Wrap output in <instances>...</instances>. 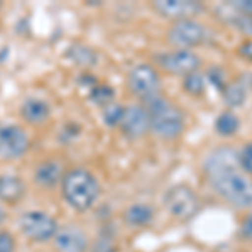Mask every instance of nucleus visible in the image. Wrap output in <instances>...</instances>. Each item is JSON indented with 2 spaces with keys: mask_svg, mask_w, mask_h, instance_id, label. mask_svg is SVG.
<instances>
[{
  "mask_svg": "<svg viewBox=\"0 0 252 252\" xmlns=\"http://www.w3.org/2000/svg\"><path fill=\"white\" fill-rule=\"evenodd\" d=\"M61 192L64 202L72 210L83 214L97 204L101 195V185L89 170L76 166L64 173L61 182Z\"/></svg>",
  "mask_w": 252,
  "mask_h": 252,
  "instance_id": "1",
  "label": "nucleus"
},
{
  "mask_svg": "<svg viewBox=\"0 0 252 252\" xmlns=\"http://www.w3.org/2000/svg\"><path fill=\"white\" fill-rule=\"evenodd\" d=\"M143 108L150 116V131L161 140H177L185 129V115L160 93L143 99Z\"/></svg>",
  "mask_w": 252,
  "mask_h": 252,
  "instance_id": "2",
  "label": "nucleus"
},
{
  "mask_svg": "<svg viewBox=\"0 0 252 252\" xmlns=\"http://www.w3.org/2000/svg\"><path fill=\"white\" fill-rule=\"evenodd\" d=\"M214 192L235 209L252 207V178L241 168H227L207 175Z\"/></svg>",
  "mask_w": 252,
  "mask_h": 252,
  "instance_id": "3",
  "label": "nucleus"
},
{
  "mask_svg": "<svg viewBox=\"0 0 252 252\" xmlns=\"http://www.w3.org/2000/svg\"><path fill=\"white\" fill-rule=\"evenodd\" d=\"M163 204L172 217L178 220H190L200 210V200L192 187L185 184L173 185L166 190Z\"/></svg>",
  "mask_w": 252,
  "mask_h": 252,
  "instance_id": "4",
  "label": "nucleus"
},
{
  "mask_svg": "<svg viewBox=\"0 0 252 252\" xmlns=\"http://www.w3.org/2000/svg\"><path fill=\"white\" fill-rule=\"evenodd\" d=\"M20 232L24 237L32 242H49L56 237L59 230V223L51 214L44 210H29L24 212L19 220Z\"/></svg>",
  "mask_w": 252,
  "mask_h": 252,
  "instance_id": "5",
  "label": "nucleus"
},
{
  "mask_svg": "<svg viewBox=\"0 0 252 252\" xmlns=\"http://www.w3.org/2000/svg\"><path fill=\"white\" fill-rule=\"evenodd\" d=\"M205 39L207 27L195 19L177 20L166 32V42L173 49H180V51H192L193 47L202 46Z\"/></svg>",
  "mask_w": 252,
  "mask_h": 252,
  "instance_id": "6",
  "label": "nucleus"
},
{
  "mask_svg": "<svg viewBox=\"0 0 252 252\" xmlns=\"http://www.w3.org/2000/svg\"><path fill=\"white\" fill-rule=\"evenodd\" d=\"M126 84L131 94L140 97L141 101L150 96H155L160 93V74L153 66L150 64H136L131 67L126 78Z\"/></svg>",
  "mask_w": 252,
  "mask_h": 252,
  "instance_id": "7",
  "label": "nucleus"
},
{
  "mask_svg": "<svg viewBox=\"0 0 252 252\" xmlns=\"http://www.w3.org/2000/svg\"><path fill=\"white\" fill-rule=\"evenodd\" d=\"M31 140L26 129L17 125L0 126V158L7 161L19 160L29 152Z\"/></svg>",
  "mask_w": 252,
  "mask_h": 252,
  "instance_id": "8",
  "label": "nucleus"
},
{
  "mask_svg": "<svg viewBox=\"0 0 252 252\" xmlns=\"http://www.w3.org/2000/svg\"><path fill=\"white\" fill-rule=\"evenodd\" d=\"M200 63V58L193 51H180V49H173L170 52H165L158 59L160 67L163 69L166 74L172 76H187L190 72L198 71Z\"/></svg>",
  "mask_w": 252,
  "mask_h": 252,
  "instance_id": "9",
  "label": "nucleus"
},
{
  "mask_svg": "<svg viewBox=\"0 0 252 252\" xmlns=\"http://www.w3.org/2000/svg\"><path fill=\"white\" fill-rule=\"evenodd\" d=\"M118 128L128 140H140L150 131L148 111L141 104H129L125 106L123 120Z\"/></svg>",
  "mask_w": 252,
  "mask_h": 252,
  "instance_id": "10",
  "label": "nucleus"
},
{
  "mask_svg": "<svg viewBox=\"0 0 252 252\" xmlns=\"http://www.w3.org/2000/svg\"><path fill=\"white\" fill-rule=\"evenodd\" d=\"M152 9L163 19H170L173 22L184 19H195V15L204 12V5L200 2H187V0H157L152 3Z\"/></svg>",
  "mask_w": 252,
  "mask_h": 252,
  "instance_id": "11",
  "label": "nucleus"
},
{
  "mask_svg": "<svg viewBox=\"0 0 252 252\" xmlns=\"http://www.w3.org/2000/svg\"><path fill=\"white\" fill-rule=\"evenodd\" d=\"M54 241V249L58 252H88L89 241L88 234L78 225H67L58 230Z\"/></svg>",
  "mask_w": 252,
  "mask_h": 252,
  "instance_id": "12",
  "label": "nucleus"
},
{
  "mask_svg": "<svg viewBox=\"0 0 252 252\" xmlns=\"http://www.w3.org/2000/svg\"><path fill=\"white\" fill-rule=\"evenodd\" d=\"M237 166H239V150H235L234 146L215 148L204 160L205 175L220 172V170H227V168H237Z\"/></svg>",
  "mask_w": 252,
  "mask_h": 252,
  "instance_id": "13",
  "label": "nucleus"
},
{
  "mask_svg": "<svg viewBox=\"0 0 252 252\" xmlns=\"http://www.w3.org/2000/svg\"><path fill=\"white\" fill-rule=\"evenodd\" d=\"M20 118L31 126H40L51 118V106L40 97H27L20 104Z\"/></svg>",
  "mask_w": 252,
  "mask_h": 252,
  "instance_id": "14",
  "label": "nucleus"
},
{
  "mask_svg": "<svg viewBox=\"0 0 252 252\" xmlns=\"http://www.w3.org/2000/svg\"><path fill=\"white\" fill-rule=\"evenodd\" d=\"M27 193V187L17 175H0V202L5 205H17Z\"/></svg>",
  "mask_w": 252,
  "mask_h": 252,
  "instance_id": "15",
  "label": "nucleus"
},
{
  "mask_svg": "<svg viewBox=\"0 0 252 252\" xmlns=\"http://www.w3.org/2000/svg\"><path fill=\"white\" fill-rule=\"evenodd\" d=\"M64 170L58 160H44L35 166L34 182L42 189H52L63 182Z\"/></svg>",
  "mask_w": 252,
  "mask_h": 252,
  "instance_id": "16",
  "label": "nucleus"
},
{
  "mask_svg": "<svg viewBox=\"0 0 252 252\" xmlns=\"http://www.w3.org/2000/svg\"><path fill=\"white\" fill-rule=\"evenodd\" d=\"M123 220L128 227L143 229V227L152 225L155 220V209L145 202H136V204L126 207L123 212Z\"/></svg>",
  "mask_w": 252,
  "mask_h": 252,
  "instance_id": "17",
  "label": "nucleus"
},
{
  "mask_svg": "<svg viewBox=\"0 0 252 252\" xmlns=\"http://www.w3.org/2000/svg\"><path fill=\"white\" fill-rule=\"evenodd\" d=\"M66 56L67 59H71L79 67H91L97 63L96 52L89 46H86V44H81V42L72 44L66 51Z\"/></svg>",
  "mask_w": 252,
  "mask_h": 252,
  "instance_id": "18",
  "label": "nucleus"
},
{
  "mask_svg": "<svg viewBox=\"0 0 252 252\" xmlns=\"http://www.w3.org/2000/svg\"><path fill=\"white\" fill-rule=\"evenodd\" d=\"M241 128V118L235 115L234 111H223L215 120V131L223 138H230Z\"/></svg>",
  "mask_w": 252,
  "mask_h": 252,
  "instance_id": "19",
  "label": "nucleus"
},
{
  "mask_svg": "<svg viewBox=\"0 0 252 252\" xmlns=\"http://www.w3.org/2000/svg\"><path fill=\"white\" fill-rule=\"evenodd\" d=\"M222 99L225 103V106L229 108H241L244 106L247 99V91L244 89L237 81L234 83H227V86L222 91Z\"/></svg>",
  "mask_w": 252,
  "mask_h": 252,
  "instance_id": "20",
  "label": "nucleus"
},
{
  "mask_svg": "<svg viewBox=\"0 0 252 252\" xmlns=\"http://www.w3.org/2000/svg\"><path fill=\"white\" fill-rule=\"evenodd\" d=\"M89 99H91V103L104 108L108 104H111L113 99H115V89L109 86V84L96 83L94 86L89 89Z\"/></svg>",
  "mask_w": 252,
  "mask_h": 252,
  "instance_id": "21",
  "label": "nucleus"
},
{
  "mask_svg": "<svg viewBox=\"0 0 252 252\" xmlns=\"http://www.w3.org/2000/svg\"><path fill=\"white\" fill-rule=\"evenodd\" d=\"M205 86H207V79L202 72L195 71L190 72V74L184 76V83H182V88H184L185 93H189L190 96H202L205 93Z\"/></svg>",
  "mask_w": 252,
  "mask_h": 252,
  "instance_id": "22",
  "label": "nucleus"
},
{
  "mask_svg": "<svg viewBox=\"0 0 252 252\" xmlns=\"http://www.w3.org/2000/svg\"><path fill=\"white\" fill-rule=\"evenodd\" d=\"M123 115H125V106H121V104H118V103L108 104V106H104L103 111H101L104 125L109 126V128L120 126L121 120H123Z\"/></svg>",
  "mask_w": 252,
  "mask_h": 252,
  "instance_id": "23",
  "label": "nucleus"
},
{
  "mask_svg": "<svg viewBox=\"0 0 252 252\" xmlns=\"http://www.w3.org/2000/svg\"><path fill=\"white\" fill-rule=\"evenodd\" d=\"M88 252H118V244L115 241V235L101 232L94 241L89 244Z\"/></svg>",
  "mask_w": 252,
  "mask_h": 252,
  "instance_id": "24",
  "label": "nucleus"
},
{
  "mask_svg": "<svg viewBox=\"0 0 252 252\" xmlns=\"http://www.w3.org/2000/svg\"><path fill=\"white\" fill-rule=\"evenodd\" d=\"M229 9H230V7H229ZM230 12H232V15H230V17H227V24L234 26L235 29L241 32V34L247 35L249 39H252V17H247V15L239 14V12H235L234 9H230Z\"/></svg>",
  "mask_w": 252,
  "mask_h": 252,
  "instance_id": "25",
  "label": "nucleus"
},
{
  "mask_svg": "<svg viewBox=\"0 0 252 252\" xmlns=\"http://www.w3.org/2000/svg\"><path fill=\"white\" fill-rule=\"evenodd\" d=\"M205 79L209 81L212 86L217 89V91H223V88L227 86V78H225V71L219 66H212L207 71V76Z\"/></svg>",
  "mask_w": 252,
  "mask_h": 252,
  "instance_id": "26",
  "label": "nucleus"
},
{
  "mask_svg": "<svg viewBox=\"0 0 252 252\" xmlns=\"http://www.w3.org/2000/svg\"><path fill=\"white\" fill-rule=\"evenodd\" d=\"M239 168L246 175H252V141L239 150Z\"/></svg>",
  "mask_w": 252,
  "mask_h": 252,
  "instance_id": "27",
  "label": "nucleus"
},
{
  "mask_svg": "<svg viewBox=\"0 0 252 252\" xmlns=\"http://www.w3.org/2000/svg\"><path fill=\"white\" fill-rule=\"evenodd\" d=\"M81 135V128L78 123H74V121H69L63 126V129H61L59 133V140L61 141H72V140H78Z\"/></svg>",
  "mask_w": 252,
  "mask_h": 252,
  "instance_id": "28",
  "label": "nucleus"
},
{
  "mask_svg": "<svg viewBox=\"0 0 252 252\" xmlns=\"http://www.w3.org/2000/svg\"><path fill=\"white\" fill-rule=\"evenodd\" d=\"M17 242L15 237L7 230H0V252H15Z\"/></svg>",
  "mask_w": 252,
  "mask_h": 252,
  "instance_id": "29",
  "label": "nucleus"
},
{
  "mask_svg": "<svg viewBox=\"0 0 252 252\" xmlns=\"http://www.w3.org/2000/svg\"><path fill=\"white\" fill-rule=\"evenodd\" d=\"M229 7L239 14L252 17V0H234V2H229Z\"/></svg>",
  "mask_w": 252,
  "mask_h": 252,
  "instance_id": "30",
  "label": "nucleus"
},
{
  "mask_svg": "<svg viewBox=\"0 0 252 252\" xmlns=\"http://www.w3.org/2000/svg\"><path fill=\"white\" fill-rule=\"evenodd\" d=\"M239 235L246 241H252V210L247 214V217L244 219L241 223V229H239Z\"/></svg>",
  "mask_w": 252,
  "mask_h": 252,
  "instance_id": "31",
  "label": "nucleus"
},
{
  "mask_svg": "<svg viewBox=\"0 0 252 252\" xmlns=\"http://www.w3.org/2000/svg\"><path fill=\"white\" fill-rule=\"evenodd\" d=\"M237 56L239 58H242L244 61H249V63H252V39L244 40L241 46L237 47Z\"/></svg>",
  "mask_w": 252,
  "mask_h": 252,
  "instance_id": "32",
  "label": "nucleus"
},
{
  "mask_svg": "<svg viewBox=\"0 0 252 252\" xmlns=\"http://www.w3.org/2000/svg\"><path fill=\"white\" fill-rule=\"evenodd\" d=\"M237 83L241 84V86L246 89V91H249L252 89V72H244L237 78Z\"/></svg>",
  "mask_w": 252,
  "mask_h": 252,
  "instance_id": "33",
  "label": "nucleus"
},
{
  "mask_svg": "<svg viewBox=\"0 0 252 252\" xmlns=\"http://www.w3.org/2000/svg\"><path fill=\"white\" fill-rule=\"evenodd\" d=\"M5 220H7V212H5V209H3L2 205H0V227L5 223Z\"/></svg>",
  "mask_w": 252,
  "mask_h": 252,
  "instance_id": "34",
  "label": "nucleus"
},
{
  "mask_svg": "<svg viewBox=\"0 0 252 252\" xmlns=\"http://www.w3.org/2000/svg\"><path fill=\"white\" fill-rule=\"evenodd\" d=\"M0 9H2V3H0Z\"/></svg>",
  "mask_w": 252,
  "mask_h": 252,
  "instance_id": "35",
  "label": "nucleus"
}]
</instances>
